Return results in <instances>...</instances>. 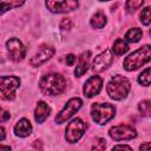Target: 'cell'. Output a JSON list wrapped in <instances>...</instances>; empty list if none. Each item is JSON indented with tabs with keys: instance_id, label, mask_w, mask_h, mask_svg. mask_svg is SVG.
<instances>
[{
	"instance_id": "cell-16",
	"label": "cell",
	"mask_w": 151,
	"mask_h": 151,
	"mask_svg": "<svg viewBox=\"0 0 151 151\" xmlns=\"http://www.w3.org/2000/svg\"><path fill=\"white\" fill-rule=\"evenodd\" d=\"M90 58H91V52L90 51L83 52L79 55V61H78V65L76 66V70H74V76L76 77H81L86 73V71L88 70Z\"/></svg>"
},
{
	"instance_id": "cell-28",
	"label": "cell",
	"mask_w": 151,
	"mask_h": 151,
	"mask_svg": "<svg viewBox=\"0 0 151 151\" xmlns=\"http://www.w3.org/2000/svg\"><path fill=\"white\" fill-rule=\"evenodd\" d=\"M65 61H66V65H68V66H73V64L76 63V55H74V54H72V53L67 54V55H66Z\"/></svg>"
},
{
	"instance_id": "cell-12",
	"label": "cell",
	"mask_w": 151,
	"mask_h": 151,
	"mask_svg": "<svg viewBox=\"0 0 151 151\" xmlns=\"http://www.w3.org/2000/svg\"><path fill=\"white\" fill-rule=\"evenodd\" d=\"M54 48L50 45H41L38 51L35 52V54L29 59V64L34 67H38L40 65H42L44 63H46L47 60H50L53 54H54Z\"/></svg>"
},
{
	"instance_id": "cell-29",
	"label": "cell",
	"mask_w": 151,
	"mask_h": 151,
	"mask_svg": "<svg viewBox=\"0 0 151 151\" xmlns=\"http://www.w3.org/2000/svg\"><path fill=\"white\" fill-rule=\"evenodd\" d=\"M118 149H126V150H132V147H131V146H129V145H116V146H113V150H118Z\"/></svg>"
},
{
	"instance_id": "cell-23",
	"label": "cell",
	"mask_w": 151,
	"mask_h": 151,
	"mask_svg": "<svg viewBox=\"0 0 151 151\" xmlns=\"http://www.w3.org/2000/svg\"><path fill=\"white\" fill-rule=\"evenodd\" d=\"M138 83L143 86H149L150 85V67L145 68L139 76H138Z\"/></svg>"
},
{
	"instance_id": "cell-7",
	"label": "cell",
	"mask_w": 151,
	"mask_h": 151,
	"mask_svg": "<svg viewBox=\"0 0 151 151\" xmlns=\"http://www.w3.org/2000/svg\"><path fill=\"white\" fill-rule=\"evenodd\" d=\"M83 106V100L78 97H74V98H71L66 105L64 106V109L55 116V123L57 124H63L65 123L66 120H68L76 112H78L80 110V107Z\"/></svg>"
},
{
	"instance_id": "cell-2",
	"label": "cell",
	"mask_w": 151,
	"mask_h": 151,
	"mask_svg": "<svg viewBox=\"0 0 151 151\" xmlns=\"http://www.w3.org/2000/svg\"><path fill=\"white\" fill-rule=\"evenodd\" d=\"M131 90V83L126 77L114 76L107 83L106 92L109 97L113 100H123L127 97Z\"/></svg>"
},
{
	"instance_id": "cell-19",
	"label": "cell",
	"mask_w": 151,
	"mask_h": 151,
	"mask_svg": "<svg viewBox=\"0 0 151 151\" xmlns=\"http://www.w3.org/2000/svg\"><path fill=\"white\" fill-rule=\"evenodd\" d=\"M127 51H129V44L126 42L125 39L118 38V39L113 42L112 52H113L114 54H117V55H123V54H125Z\"/></svg>"
},
{
	"instance_id": "cell-9",
	"label": "cell",
	"mask_w": 151,
	"mask_h": 151,
	"mask_svg": "<svg viewBox=\"0 0 151 151\" xmlns=\"http://www.w3.org/2000/svg\"><path fill=\"white\" fill-rule=\"evenodd\" d=\"M79 0H46V7L52 13H68L77 9Z\"/></svg>"
},
{
	"instance_id": "cell-10",
	"label": "cell",
	"mask_w": 151,
	"mask_h": 151,
	"mask_svg": "<svg viewBox=\"0 0 151 151\" xmlns=\"http://www.w3.org/2000/svg\"><path fill=\"white\" fill-rule=\"evenodd\" d=\"M109 134L113 140L120 142V140L133 139L137 136V132H136L134 127H132L131 125H117V126H112L110 129Z\"/></svg>"
},
{
	"instance_id": "cell-6",
	"label": "cell",
	"mask_w": 151,
	"mask_h": 151,
	"mask_svg": "<svg viewBox=\"0 0 151 151\" xmlns=\"http://www.w3.org/2000/svg\"><path fill=\"white\" fill-rule=\"evenodd\" d=\"M20 86V79L15 76L0 77V92L7 100L15 99V90Z\"/></svg>"
},
{
	"instance_id": "cell-11",
	"label": "cell",
	"mask_w": 151,
	"mask_h": 151,
	"mask_svg": "<svg viewBox=\"0 0 151 151\" xmlns=\"http://www.w3.org/2000/svg\"><path fill=\"white\" fill-rule=\"evenodd\" d=\"M113 63V52L112 50H105L104 52L99 53L97 57H94L92 61V70L94 72H101L110 67Z\"/></svg>"
},
{
	"instance_id": "cell-8",
	"label": "cell",
	"mask_w": 151,
	"mask_h": 151,
	"mask_svg": "<svg viewBox=\"0 0 151 151\" xmlns=\"http://www.w3.org/2000/svg\"><path fill=\"white\" fill-rule=\"evenodd\" d=\"M6 48H7V52H8L11 60H13L15 63L24 60V58L26 57L27 48L18 38H14V37L9 38L6 41Z\"/></svg>"
},
{
	"instance_id": "cell-22",
	"label": "cell",
	"mask_w": 151,
	"mask_h": 151,
	"mask_svg": "<svg viewBox=\"0 0 151 151\" xmlns=\"http://www.w3.org/2000/svg\"><path fill=\"white\" fill-rule=\"evenodd\" d=\"M138 110H139V112L143 116L149 117L150 113H151V101L150 100H143V101H140L139 105H138Z\"/></svg>"
},
{
	"instance_id": "cell-34",
	"label": "cell",
	"mask_w": 151,
	"mask_h": 151,
	"mask_svg": "<svg viewBox=\"0 0 151 151\" xmlns=\"http://www.w3.org/2000/svg\"><path fill=\"white\" fill-rule=\"evenodd\" d=\"M99 1H110V0H99Z\"/></svg>"
},
{
	"instance_id": "cell-30",
	"label": "cell",
	"mask_w": 151,
	"mask_h": 151,
	"mask_svg": "<svg viewBox=\"0 0 151 151\" xmlns=\"http://www.w3.org/2000/svg\"><path fill=\"white\" fill-rule=\"evenodd\" d=\"M6 138V131H5V129L0 125V140H4Z\"/></svg>"
},
{
	"instance_id": "cell-24",
	"label": "cell",
	"mask_w": 151,
	"mask_h": 151,
	"mask_svg": "<svg viewBox=\"0 0 151 151\" xmlns=\"http://www.w3.org/2000/svg\"><path fill=\"white\" fill-rule=\"evenodd\" d=\"M139 18H140V22H142L143 25L147 26V25L150 24V20H151V19H150V7H149V6L145 7V8L142 11Z\"/></svg>"
},
{
	"instance_id": "cell-4",
	"label": "cell",
	"mask_w": 151,
	"mask_h": 151,
	"mask_svg": "<svg viewBox=\"0 0 151 151\" xmlns=\"http://www.w3.org/2000/svg\"><path fill=\"white\" fill-rule=\"evenodd\" d=\"M116 116V109L109 103H93L91 106V117L99 124L104 125Z\"/></svg>"
},
{
	"instance_id": "cell-15",
	"label": "cell",
	"mask_w": 151,
	"mask_h": 151,
	"mask_svg": "<svg viewBox=\"0 0 151 151\" xmlns=\"http://www.w3.org/2000/svg\"><path fill=\"white\" fill-rule=\"evenodd\" d=\"M50 113H51L50 105L47 103L42 101V100L38 101V104L35 106V110H34V119H35V122L38 124L44 123L47 119V117L50 116Z\"/></svg>"
},
{
	"instance_id": "cell-31",
	"label": "cell",
	"mask_w": 151,
	"mask_h": 151,
	"mask_svg": "<svg viewBox=\"0 0 151 151\" xmlns=\"http://www.w3.org/2000/svg\"><path fill=\"white\" fill-rule=\"evenodd\" d=\"M139 149H140V150H150V144H149V142H146L145 144L140 145Z\"/></svg>"
},
{
	"instance_id": "cell-26",
	"label": "cell",
	"mask_w": 151,
	"mask_h": 151,
	"mask_svg": "<svg viewBox=\"0 0 151 151\" xmlns=\"http://www.w3.org/2000/svg\"><path fill=\"white\" fill-rule=\"evenodd\" d=\"M72 26H73V22H72V20L70 18H64L59 24V27L61 29H71Z\"/></svg>"
},
{
	"instance_id": "cell-18",
	"label": "cell",
	"mask_w": 151,
	"mask_h": 151,
	"mask_svg": "<svg viewBox=\"0 0 151 151\" xmlns=\"http://www.w3.org/2000/svg\"><path fill=\"white\" fill-rule=\"evenodd\" d=\"M106 21H107L106 15H105L103 12H97V13H94V14L92 15V18H91V20H90V25H91L93 28L99 29V28H103V27L106 25Z\"/></svg>"
},
{
	"instance_id": "cell-17",
	"label": "cell",
	"mask_w": 151,
	"mask_h": 151,
	"mask_svg": "<svg viewBox=\"0 0 151 151\" xmlns=\"http://www.w3.org/2000/svg\"><path fill=\"white\" fill-rule=\"evenodd\" d=\"M25 4V0H0V15L5 14L6 12L21 7Z\"/></svg>"
},
{
	"instance_id": "cell-20",
	"label": "cell",
	"mask_w": 151,
	"mask_h": 151,
	"mask_svg": "<svg viewBox=\"0 0 151 151\" xmlns=\"http://www.w3.org/2000/svg\"><path fill=\"white\" fill-rule=\"evenodd\" d=\"M142 35H143V32L140 28L132 27L125 33V40L129 42H137L142 39Z\"/></svg>"
},
{
	"instance_id": "cell-5",
	"label": "cell",
	"mask_w": 151,
	"mask_h": 151,
	"mask_svg": "<svg viewBox=\"0 0 151 151\" xmlns=\"http://www.w3.org/2000/svg\"><path fill=\"white\" fill-rule=\"evenodd\" d=\"M86 123L84 120H81L80 118H74L72 119L67 126H66V130H65V139L67 143L70 144H73V143H77L85 133L86 131Z\"/></svg>"
},
{
	"instance_id": "cell-21",
	"label": "cell",
	"mask_w": 151,
	"mask_h": 151,
	"mask_svg": "<svg viewBox=\"0 0 151 151\" xmlns=\"http://www.w3.org/2000/svg\"><path fill=\"white\" fill-rule=\"evenodd\" d=\"M144 4V0H126L125 8L129 13H133L137 9H139Z\"/></svg>"
},
{
	"instance_id": "cell-25",
	"label": "cell",
	"mask_w": 151,
	"mask_h": 151,
	"mask_svg": "<svg viewBox=\"0 0 151 151\" xmlns=\"http://www.w3.org/2000/svg\"><path fill=\"white\" fill-rule=\"evenodd\" d=\"M106 146V140L104 138H96L92 145V150H104Z\"/></svg>"
},
{
	"instance_id": "cell-3",
	"label": "cell",
	"mask_w": 151,
	"mask_h": 151,
	"mask_svg": "<svg viewBox=\"0 0 151 151\" xmlns=\"http://www.w3.org/2000/svg\"><path fill=\"white\" fill-rule=\"evenodd\" d=\"M151 60V48L150 45H144L136 50L134 52L130 53L125 57L123 61V66L126 71H134L138 70L140 66L147 64Z\"/></svg>"
},
{
	"instance_id": "cell-32",
	"label": "cell",
	"mask_w": 151,
	"mask_h": 151,
	"mask_svg": "<svg viewBox=\"0 0 151 151\" xmlns=\"http://www.w3.org/2000/svg\"><path fill=\"white\" fill-rule=\"evenodd\" d=\"M33 146L35 147V149H42V146L40 145V140H34V143H33Z\"/></svg>"
},
{
	"instance_id": "cell-14",
	"label": "cell",
	"mask_w": 151,
	"mask_h": 151,
	"mask_svg": "<svg viewBox=\"0 0 151 151\" xmlns=\"http://www.w3.org/2000/svg\"><path fill=\"white\" fill-rule=\"evenodd\" d=\"M13 130H14L15 136L21 137V138H26L32 133L33 127H32V124H31V122L28 119L21 118V119H19L17 122V124L14 125Z\"/></svg>"
},
{
	"instance_id": "cell-27",
	"label": "cell",
	"mask_w": 151,
	"mask_h": 151,
	"mask_svg": "<svg viewBox=\"0 0 151 151\" xmlns=\"http://www.w3.org/2000/svg\"><path fill=\"white\" fill-rule=\"evenodd\" d=\"M9 118H11L9 112L6 111V110H4V109L0 106V122H7Z\"/></svg>"
},
{
	"instance_id": "cell-13",
	"label": "cell",
	"mask_w": 151,
	"mask_h": 151,
	"mask_svg": "<svg viewBox=\"0 0 151 151\" xmlns=\"http://www.w3.org/2000/svg\"><path fill=\"white\" fill-rule=\"evenodd\" d=\"M101 87H103V78L100 76H92L85 81L83 92L87 98H92L99 94Z\"/></svg>"
},
{
	"instance_id": "cell-1",
	"label": "cell",
	"mask_w": 151,
	"mask_h": 151,
	"mask_svg": "<svg viewBox=\"0 0 151 151\" xmlns=\"http://www.w3.org/2000/svg\"><path fill=\"white\" fill-rule=\"evenodd\" d=\"M39 88L46 96H58L65 91L66 80L60 73H48L41 77Z\"/></svg>"
},
{
	"instance_id": "cell-33",
	"label": "cell",
	"mask_w": 151,
	"mask_h": 151,
	"mask_svg": "<svg viewBox=\"0 0 151 151\" xmlns=\"http://www.w3.org/2000/svg\"><path fill=\"white\" fill-rule=\"evenodd\" d=\"M0 149H6V150H9L11 147L8 145H0Z\"/></svg>"
}]
</instances>
